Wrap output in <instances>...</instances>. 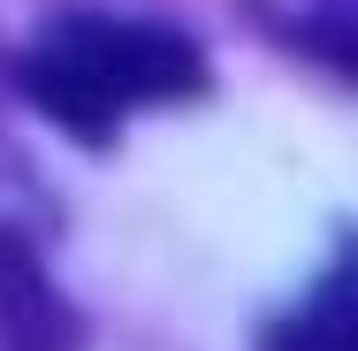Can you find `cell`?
<instances>
[{"label":"cell","mask_w":358,"mask_h":351,"mask_svg":"<svg viewBox=\"0 0 358 351\" xmlns=\"http://www.w3.org/2000/svg\"><path fill=\"white\" fill-rule=\"evenodd\" d=\"M206 84V62L191 39L138 23V15H54L31 54H23V92L76 138H107L138 107L191 99Z\"/></svg>","instance_id":"obj_1"},{"label":"cell","mask_w":358,"mask_h":351,"mask_svg":"<svg viewBox=\"0 0 358 351\" xmlns=\"http://www.w3.org/2000/svg\"><path fill=\"white\" fill-rule=\"evenodd\" d=\"M76 344V321L62 305V290L46 282L38 252L0 229V351H69Z\"/></svg>","instance_id":"obj_2"},{"label":"cell","mask_w":358,"mask_h":351,"mask_svg":"<svg viewBox=\"0 0 358 351\" xmlns=\"http://www.w3.org/2000/svg\"><path fill=\"white\" fill-rule=\"evenodd\" d=\"M267 351H351V275H336L313 290V305H297L282 329L267 336Z\"/></svg>","instance_id":"obj_3"}]
</instances>
